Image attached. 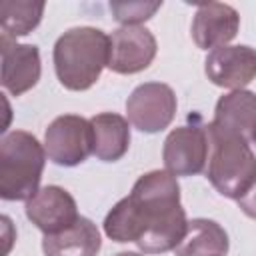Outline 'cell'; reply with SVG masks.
<instances>
[{"instance_id": "1", "label": "cell", "mask_w": 256, "mask_h": 256, "mask_svg": "<svg viewBox=\"0 0 256 256\" xmlns=\"http://www.w3.org/2000/svg\"><path fill=\"white\" fill-rule=\"evenodd\" d=\"M188 228L180 204V186L168 170L140 176L130 192L104 218V232L114 242H134L144 254L174 250Z\"/></svg>"}, {"instance_id": "18", "label": "cell", "mask_w": 256, "mask_h": 256, "mask_svg": "<svg viewBox=\"0 0 256 256\" xmlns=\"http://www.w3.org/2000/svg\"><path fill=\"white\" fill-rule=\"evenodd\" d=\"M162 2H114L110 4V12L124 26H138L140 22L154 16L160 10Z\"/></svg>"}, {"instance_id": "10", "label": "cell", "mask_w": 256, "mask_h": 256, "mask_svg": "<svg viewBox=\"0 0 256 256\" xmlns=\"http://www.w3.org/2000/svg\"><path fill=\"white\" fill-rule=\"evenodd\" d=\"M204 72L220 88L242 90L256 78V50L250 46H222L206 56Z\"/></svg>"}, {"instance_id": "6", "label": "cell", "mask_w": 256, "mask_h": 256, "mask_svg": "<svg viewBox=\"0 0 256 256\" xmlns=\"http://www.w3.org/2000/svg\"><path fill=\"white\" fill-rule=\"evenodd\" d=\"M126 112L132 126L140 132H160L170 126L176 114V94L168 84L144 82L128 96Z\"/></svg>"}, {"instance_id": "8", "label": "cell", "mask_w": 256, "mask_h": 256, "mask_svg": "<svg viewBox=\"0 0 256 256\" xmlns=\"http://www.w3.org/2000/svg\"><path fill=\"white\" fill-rule=\"evenodd\" d=\"M156 38L144 26H122L110 34L108 68L118 74L146 70L156 56Z\"/></svg>"}, {"instance_id": "20", "label": "cell", "mask_w": 256, "mask_h": 256, "mask_svg": "<svg viewBox=\"0 0 256 256\" xmlns=\"http://www.w3.org/2000/svg\"><path fill=\"white\" fill-rule=\"evenodd\" d=\"M116 256H142V254H138V252H120Z\"/></svg>"}, {"instance_id": "4", "label": "cell", "mask_w": 256, "mask_h": 256, "mask_svg": "<svg viewBox=\"0 0 256 256\" xmlns=\"http://www.w3.org/2000/svg\"><path fill=\"white\" fill-rule=\"evenodd\" d=\"M46 148L26 130H12L0 140V196L30 200L38 192Z\"/></svg>"}, {"instance_id": "2", "label": "cell", "mask_w": 256, "mask_h": 256, "mask_svg": "<svg viewBox=\"0 0 256 256\" xmlns=\"http://www.w3.org/2000/svg\"><path fill=\"white\" fill-rule=\"evenodd\" d=\"M110 60V36L92 26L66 30L54 44V70L68 90H88Z\"/></svg>"}, {"instance_id": "9", "label": "cell", "mask_w": 256, "mask_h": 256, "mask_svg": "<svg viewBox=\"0 0 256 256\" xmlns=\"http://www.w3.org/2000/svg\"><path fill=\"white\" fill-rule=\"evenodd\" d=\"M26 216L44 236L58 234L80 218L76 200L60 186H44L26 200Z\"/></svg>"}, {"instance_id": "21", "label": "cell", "mask_w": 256, "mask_h": 256, "mask_svg": "<svg viewBox=\"0 0 256 256\" xmlns=\"http://www.w3.org/2000/svg\"><path fill=\"white\" fill-rule=\"evenodd\" d=\"M254 144H256V138H254Z\"/></svg>"}, {"instance_id": "5", "label": "cell", "mask_w": 256, "mask_h": 256, "mask_svg": "<svg viewBox=\"0 0 256 256\" xmlns=\"http://www.w3.org/2000/svg\"><path fill=\"white\" fill-rule=\"evenodd\" d=\"M48 158L58 166H76L94 154V134L90 120L64 114L50 122L44 134Z\"/></svg>"}, {"instance_id": "19", "label": "cell", "mask_w": 256, "mask_h": 256, "mask_svg": "<svg viewBox=\"0 0 256 256\" xmlns=\"http://www.w3.org/2000/svg\"><path fill=\"white\" fill-rule=\"evenodd\" d=\"M238 208H240L246 216H250V218L256 220V182L252 184V188H250L242 198H238Z\"/></svg>"}, {"instance_id": "13", "label": "cell", "mask_w": 256, "mask_h": 256, "mask_svg": "<svg viewBox=\"0 0 256 256\" xmlns=\"http://www.w3.org/2000/svg\"><path fill=\"white\" fill-rule=\"evenodd\" d=\"M212 126L236 134L246 142L256 138V94L250 90H234L216 102Z\"/></svg>"}, {"instance_id": "3", "label": "cell", "mask_w": 256, "mask_h": 256, "mask_svg": "<svg viewBox=\"0 0 256 256\" xmlns=\"http://www.w3.org/2000/svg\"><path fill=\"white\" fill-rule=\"evenodd\" d=\"M206 178L222 196L234 200L242 198L256 182V156L250 148V142L212 124L206 126Z\"/></svg>"}, {"instance_id": "14", "label": "cell", "mask_w": 256, "mask_h": 256, "mask_svg": "<svg viewBox=\"0 0 256 256\" xmlns=\"http://www.w3.org/2000/svg\"><path fill=\"white\" fill-rule=\"evenodd\" d=\"M102 240L96 224L80 216L70 228L58 234H46L42 240L44 256H96Z\"/></svg>"}, {"instance_id": "7", "label": "cell", "mask_w": 256, "mask_h": 256, "mask_svg": "<svg viewBox=\"0 0 256 256\" xmlns=\"http://www.w3.org/2000/svg\"><path fill=\"white\" fill-rule=\"evenodd\" d=\"M162 158L172 176H194L204 172L208 162L206 126L190 124L174 128L164 140Z\"/></svg>"}, {"instance_id": "17", "label": "cell", "mask_w": 256, "mask_h": 256, "mask_svg": "<svg viewBox=\"0 0 256 256\" xmlns=\"http://www.w3.org/2000/svg\"><path fill=\"white\" fill-rule=\"evenodd\" d=\"M46 4L30 0H2L0 2V26L8 38L30 34L42 20Z\"/></svg>"}, {"instance_id": "16", "label": "cell", "mask_w": 256, "mask_h": 256, "mask_svg": "<svg viewBox=\"0 0 256 256\" xmlns=\"http://www.w3.org/2000/svg\"><path fill=\"white\" fill-rule=\"evenodd\" d=\"M174 252L176 256H224L228 252V234L214 220L194 218Z\"/></svg>"}, {"instance_id": "15", "label": "cell", "mask_w": 256, "mask_h": 256, "mask_svg": "<svg viewBox=\"0 0 256 256\" xmlns=\"http://www.w3.org/2000/svg\"><path fill=\"white\" fill-rule=\"evenodd\" d=\"M94 134V156L102 162L120 160L130 146V128L124 116L102 112L90 118Z\"/></svg>"}, {"instance_id": "11", "label": "cell", "mask_w": 256, "mask_h": 256, "mask_svg": "<svg viewBox=\"0 0 256 256\" xmlns=\"http://www.w3.org/2000/svg\"><path fill=\"white\" fill-rule=\"evenodd\" d=\"M2 52V86L20 96L40 80V52L32 44H16L8 36H0Z\"/></svg>"}, {"instance_id": "12", "label": "cell", "mask_w": 256, "mask_h": 256, "mask_svg": "<svg viewBox=\"0 0 256 256\" xmlns=\"http://www.w3.org/2000/svg\"><path fill=\"white\" fill-rule=\"evenodd\" d=\"M240 26V16L230 4L208 2L200 4L192 20V40L202 50H216L226 46Z\"/></svg>"}]
</instances>
